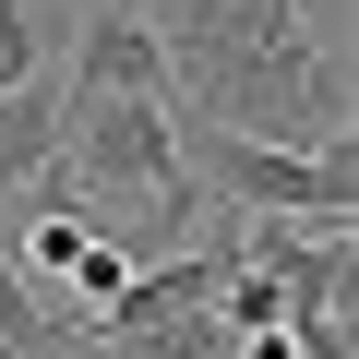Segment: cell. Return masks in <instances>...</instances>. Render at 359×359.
Listing matches in <instances>:
<instances>
[{"label": "cell", "instance_id": "6da1fadb", "mask_svg": "<svg viewBox=\"0 0 359 359\" xmlns=\"http://www.w3.org/2000/svg\"><path fill=\"white\" fill-rule=\"evenodd\" d=\"M144 25L192 120L287 156L347 144V60H335V25H311V0H144Z\"/></svg>", "mask_w": 359, "mask_h": 359}, {"label": "cell", "instance_id": "3957f363", "mask_svg": "<svg viewBox=\"0 0 359 359\" xmlns=\"http://www.w3.org/2000/svg\"><path fill=\"white\" fill-rule=\"evenodd\" d=\"M48 168L72 180V204H96V192H132L156 216L192 204V180H180V108H156V96H72Z\"/></svg>", "mask_w": 359, "mask_h": 359}, {"label": "cell", "instance_id": "5b68a950", "mask_svg": "<svg viewBox=\"0 0 359 359\" xmlns=\"http://www.w3.org/2000/svg\"><path fill=\"white\" fill-rule=\"evenodd\" d=\"M60 108H72V96H60L48 72H25L13 96H0V192H25V180L60 156Z\"/></svg>", "mask_w": 359, "mask_h": 359}, {"label": "cell", "instance_id": "7a4b0ae2", "mask_svg": "<svg viewBox=\"0 0 359 359\" xmlns=\"http://www.w3.org/2000/svg\"><path fill=\"white\" fill-rule=\"evenodd\" d=\"M180 180H204V192L228 204V216H252V228H347L359 216V156L347 144H323V156H287V144H252V132H216V120H192L180 108Z\"/></svg>", "mask_w": 359, "mask_h": 359}, {"label": "cell", "instance_id": "277c9868", "mask_svg": "<svg viewBox=\"0 0 359 359\" xmlns=\"http://www.w3.org/2000/svg\"><path fill=\"white\" fill-rule=\"evenodd\" d=\"M60 96H156V108H180V96H168V48H156L144 13H84V25H72V84H60Z\"/></svg>", "mask_w": 359, "mask_h": 359}, {"label": "cell", "instance_id": "8992f818", "mask_svg": "<svg viewBox=\"0 0 359 359\" xmlns=\"http://www.w3.org/2000/svg\"><path fill=\"white\" fill-rule=\"evenodd\" d=\"M36 60H48V13H36V0H0V96H13Z\"/></svg>", "mask_w": 359, "mask_h": 359}, {"label": "cell", "instance_id": "52a82bcc", "mask_svg": "<svg viewBox=\"0 0 359 359\" xmlns=\"http://www.w3.org/2000/svg\"><path fill=\"white\" fill-rule=\"evenodd\" d=\"M84 13H144V0H84Z\"/></svg>", "mask_w": 359, "mask_h": 359}]
</instances>
